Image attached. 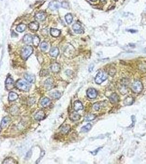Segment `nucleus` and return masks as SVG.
Returning a JSON list of instances; mask_svg holds the SVG:
<instances>
[{"mask_svg": "<svg viewBox=\"0 0 146 164\" xmlns=\"http://www.w3.org/2000/svg\"><path fill=\"white\" fill-rule=\"evenodd\" d=\"M33 53V47L30 45H26L23 47L21 51V56L23 59L26 60Z\"/></svg>", "mask_w": 146, "mask_h": 164, "instance_id": "nucleus-1", "label": "nucleus"}, {"mask_svg": "<svg viewBox=\"0 0 146 164\" xmlns=\"http://www.w3.org/2000/svg\"><path fill=\"white\" fill-rule=\"evenodd\" d=\"M16 87L18 89H19L21 91H29L30 90V86L27 82H25L24 81H23L22 79H19L16 83Z\"/></svg>", "mask_w": 146, "mask_h": 164, "instance_id": "nucleus-2", "label": "nucleus"}, {"mask_svg": "<svg viewBox=\"0 0 146 164\" xmlns=\"http://www.w3.org/2000/svg\"><path fill=\"white\" fill-rule=\"evenodd\" d=\"M108 77L107 74L105 72L100 71L97 74L95 78V82L97 84H100L102 82L105 81Z\"/></svg>", "mask_w": 146, "mask_h": 164, "instance_id": "nucleus-3", "label": "nucleus"}, {"mask_svg": "<svg viewBox=\"0 0 146 164\" xmlns=\"http://www.w3.org/2000/svg\"><path fill=\"white\" fill-rule=\"evenodd\" d=\"M132 91L135 93H140L143 90V85L140 81H136L132 84Z\"/></svg>", "mask_w": 146, "mask_h": 164, "instance_id": "nucleus-4", "label": "nucleus"}, {"mask_svg": "<svg viewBox=\"0 0 146 164\" xmlns=\"http://www.w3.org/2000/svg\"><path fill=\"white\" fill-rule=\"evenodd\" d=\"M60 6H61V3L58 1H56V0L51 1L48 5L49 8L52 11L58 10Z\"/></svg>", "mask_w": 146, "mask_h": 164, "instance_id": "nucleus-5", "label": "nucleus"}, {"mask_svg": "<svg viewBox=\"0 0 146 164\" xmlns=\"http://www.w3.org/2000/svg\"><path fill=\"white\" fill-rule=\"evenodd\" d=\"M46 14L45 12H40L35 14V19L37 22H43L46 19Z\"/></svg>", "mask_w": 146, "mask_h": 164, "instance_id": "nucleus-6", "label": "nucleus"}, {"mask_svg": "<svg viewBox=\"0 0 146 164\" xmlns=\"http://www.w3.org/2000/svg\"><path fill=\"white\" fill-rule=\"evenodd\" d=\"M87 95L89 98L91 99L95 98L97 96V91L94 89L90 88L87 91Z\"/></svg>", "mask_w": 146, "mask_h": 164, "instance_id": "nucleus-7", "label": "nucleus"}, {"mask_svg": "<svg viewBox=\"0 0 146 164\" xmlns=\"http://www.w3.org/2000/svg\"><path fill=\"white\" fill-rule=\"evenodd\" d=\"M5 84L7 89L11 90L14 87V81L11 78L8 77L5 82Z\"/></svg>", "mask_w": 146, "mask_h": 164, "instance_id": "nucleus-8", "label": "nucleus"}, {"mask_svg": "<svg viewBox=\"0 0 146 164\" xmlns=\"http://www.w3.org/2000/svg\"><path fill=\"white\" fill-rule=\"evenodd\" d=\"M73 29L76 33H83V29L80 24L79 23H75L73 25Z\"/></svg>", "mask_w": 146, "mask_h": 164, "instance_id": "nucleus-9", "label": "nucleus"}, {"mask_svg": "<svg viewBox=\"0 0 146 164\" xmlns=\"http://www.w3.org/2000/svg\"><path fill=\"white\" fill-rule=\"evenodd\" d=\"M28 27L32 31H37L39 28V24L37 22H31L29 24Z\"/></svg>", "mask_w": 146, "mask_h": 164, "instance_id": "nucleus-10", "label": "nucleus"}, {"mask_svg": "<svg viewBox=\"0 0 146 164\" xmlns=\"http://www.w3.org/2000/svg\"><path fill=\"white\" fill-rule=\"evenodd\" d=\"M11 121V119L10 117L6 116L3 118L2 120L1 121V129H4L5 127H6V126L8 125V124L10 123Z\"/></svg>", "mask_w": 146, "mask_h": 164, "instance_id": "nucleus-11", "label": "nucleus"}, {"mask_svg": "<svg viewBox=\"0 0 146 164\" xmlns=\"http://www.w3.org/2000/svg\"><path fill=\"white\" fill-rule=\"evenodd\" d=\"M45 117V113L42 110H39L34 115V118H35V119L37 120H41L43 119Z\"/></svg>", "mask_w": 146, "mask_h": 164, "instance_id": "nucleus-12", "label": "nucleus"}, {"mask_svg": "<svg viewBox=\"0 0 146 164\" xmlns=\"http://www.w3.org/2000/svg\"><path fill=\"white\" fill-rule=\"evenodd\" d=\"M24 78L28 82L30 83H34L35 82L36 77L33 74H30L28 73H26L24 74Z\"/></svg>", "mask_w": 146, "mask_h": 164, "instance_id": "nucleus-13", "label": "nucleus"}, {"mask_svg": "<svg viewBox=\"0 0 146 164\" xmlns=\"http://www.w3.org/2000/svg\"><path fill=\"white\" fill-rule=\"evenodd\" d=\"M74 109L75 111H79L83 109V105L80 101H76L74 104Z\"/></svg>", "mask_w": 146, "mask_h": 164, "instance_id": "nucleus-14", "label": "nucleus"}, {"mask_svg": "<svg viewBox=\"0 0 146 164\" xmlns=\"http://www.w3.org/2000/svg\"><path fill=\"white\" fill-rule=\"evenodd\" d=\"M23 41V42L25 44H29L33 42V37L30 35L27 34V35H25L24 36Z\"/></svg>", "mask_w": 146, "mask_h": 164, "instance_id": "nucleus-15", "label": "nucleus"}, {"mask_svg": "<svg viewBox=\"0 0 146 164\" xmlns=\"http://www.w3.org/2000/svg\"><path fill=\"white\" fill-rule=\"evenodd\" d=\"M59 54V50L58 48L57 47L52 48L50 51V55L51 56L54 57V58H56V57Z\"/></svg>", "mask_w": 146, "mask_h": 164, "instance_id": "nucleus-16", "label": "nucleus"}, {"mask_svg": "<svg viewBox=\"0 0 146 164\" xmlns=\"http://www.w3.org/2000/svg\"><path fill=\"white\" fill-rule=\"evenodd\" d=\"M61 33V31L57 29V28H52L50 30V33L52 36L54 37H57L58 36H59Z\"/></svg>", "mask_w": 146, "mask_h": 164, "instance_id": "nucleus-17", "label": "nucleus"}, {"mask_svg": "<svg viewBox=\"0 0 146 164\" xmlns=\"http://www.w3.org/2000/svg\"><path fill=\"white\" fill-rule=\"evenodd\" d=\"M18 98V95L17 93L11 91L9 93L8 95V100L9 101H14Z\"/></svg>", "mask_w": 146, "mask_h": 164, "instance_id": "nucleus-18", "label": "nucleus"}, {"mask_svg": "<svg viewBox=\"0 0 146 164\" xmlns=\"http://www.w3.org/2000/svg\"><path fill=\"white\" fill-rule=\"evenodd\" d=\"M51 71L53 72H54V73H57L59 72L60 70V65L57 63H54L53 64H52V65L51 66Z\"/></svg>", "mask_w": 146, "mask_h": 164, "instance_id": "nucleus-19", "label": "nucleus"}, {"mask_svg": "<svg viewBox=\"0 0 146 164\" xmlns=\"http://www.w3.org/2000/svg\"><path fill=\"white\" fill-rule=\"evenodd\" d=\"M70 118L71 120L73 121H77L80 119V115L79 114L76 113V112H74L73 113H71L70 115Z\"/></svg>", "mask_w": 146, "mask_h": 164, "instance_id": "nucleus-20", "label": "nucleus"}, {"mask_svg": "<svg viewBox=\"0 0 146 164\" xmlns=\"http://www.w3.org/2000/svg\"><path fill=\"white\" fill-rule=\"evenodd\" d=\"M110 101L111 103H116L119 101V97L118 95L115 93H114L109 97Z\"/></svg>", "mask_w": 146, "mask_h": 164, "instance_id": "nucleus-21", "label": "nucleus"}, {"mask_svg": "<svg viewBox=\"0 0 146 164\" xmlns=\"http://www.w3.org/2000/svg\"><path fill=\"white\" fill-rule=\"evenodd\" d=\"M26 27V25L25 24L22 23L18 25L16 27V30L19 32H23L25 31Z\"/></svg>", "mask_w": 146, "mask_h": 164, "instance_id": "nucleus-22", "label": "nucleus"}, {"mask_svg": "<svg viewBox=\"0 0 146 164\" xmlns=\"http://www.w3.org/2000/svg\"><path fill=\"white\" fill-rule=\"evenodd\" d=\"M134 102V98L132 97H128L125 98V100H124V104L126 106H130L131 105V104H133Z\"/></svg>", "mask_w": 146, "mask_h": 164, "instance_id": "nucleus-23", "label": "nucleus"}, {"mask_svg": "<svg viewBox=\"0 0 146 164\" xmlns=\"http://www.w3.org/2000/svg\"><path fill=\"white\" fill-rule=\"evenodd\" d=\"M40 42V39L39 37L37 35H35L33 37V43L34 46L37 47L39 46Z\"/></svg>", "mask_w": 146, "mask_h": 164, "instance_id": "nucleus-24", "label": "nucleus"}, {"mask_svg": "<svg viewBox=\"0 0 146 164\" xmlns=\"http://www.w3.org/2000/svg\"><path fill=\"white\" fill-rule=\"evenodd\" d=\"M50 102H51V101L50 99L47 98H45L41 101V104L42 105V106L45 107H47V106H48V104H50Z\"/></svg>", "mask_w": 146, "mask_h": 164, "instance_id": "nucleus-25", "label": "nucleus"}, {"mask_svg": "<svg viewBox=\"0 0 146 164\" xmlns=\"http://www.w3.org/2000/svg\"><path fill=\"white\" fill-rule=\"evenodd\" d=\"M50 95L51 98L54 99H58L61 97V93L59 92V91H54V92L50 93Z\"/></svg>", "mask_w": 146, "mask_h": 164, "instance_id": "nucleus-26", "label": "nucleus"}, {"mask_svg": "<svg viewBox=\"0 0 146 164\" xmlns=\"http://www.w3.org/2000/svg\"><path fill=\"white\" fill-rule=\"evenodd\" d=\"M65 19L66 20V22H67L68 24H70L73 20V17L70 13H68L66 14L65 16Z\"/></svg>", "mask_w": 146, "mask_h": 164, "instance_id": "nucleus-27", "label": "nucleus"}, {"mask_svg": "<svg viewBox=\"0 0 146 164\" xmlns=\"http://www.w3.org/2000/svg\"><path fill=\"white\" fill-rule=\"evenodd\" d=\"M92 126L91 125V124H88L86 125L83 126L82 128L81 129V132H88L89 130H90L91 129Z\"/></svg>", "mask_w": 146, "mask_h": 164, "instance_id": "nucleus-28", "label": "nucleus"}, {"mask_svg": "<svg viewBox=\"0 0 146 164\" xmlns=\"http://www.w3.org/2000/svg\"><path fill=\"white\" fill-rule=\"evenodd\" d=\"M70 129V126L69 125H65L64 126H63L61 129V132L64 133V134H66L68 132V131H69V130Z\"/></svg>", "mask_w": 146, "mask_h": 164, "instance_id": "nucleus-29", "label": "nucleus"}, {"mask_svg": "<svg viewBox=\"0 0 146 164\" xmlns=\"http://www.w3.org/2000/svg\"><path fill=\"white\" fill-rule=\"evenodd\" d=\"M11 113L13 115H16L19 113V109L17 106H14L12 107L11 109Z\"/></svg>", "mask_w": 146, "mask_h": 164, "instance_id": "nucleus-30", "label": "nucleus"}, {"mask_svg": "<svg viewBox=\"0 0 146 164\" xmlns=\"http://www.w3.org/2000/svg\"><path fill=\"white\" fill-rule=\"evenodd\" d=\"M17 161L14 159H13L12 158H7V159H6L4 161H3V164H17Z\"/></svg>", "mask_w": 146, "mask_h": 164, "instance_id": "nucleus-31", "label": "nucleus"}, {"mask_svg": "<svg viewBox=\"0 0 146 164\" xmlns=\"http://www.w3.org/2000/svg\"><path fill=\"white\" fill-rule=\"evenodd\" d=\"M53 84V80L52 78H48V79H47L45 82V85L46 86L47 88L50 87L52 86Z\"/></svg>", "mask_w": 146, "mask_h": 164, "instance_id": "nucleus-32", "label": "nucleus"}, {"mask_svg": "<svg viewBox=\"0 0 146 164\" xmlns=\"http://www.w3.org/2000/svg\"><path fill=\"white\" fill-rule=\"evenodd\" d=\"M48 44H47L46 42H42L40 45L41 50L42 51H45L47 49H48Z\"/></svg>", "mask_w": 146, "mask_h": 164, "instance_id": "nucleus-33", "label": "nucleus"}, {"mask_svg": "<svg viewBox=\"0 0 146 164\" xmlns=\"http://www.w3.org/2000/svg\"><path fill=\"white\" fill-rule=\"evenodd\" d=\"M96 116L95 115H94V114H90L88 115V116H86V118H85V120L87 121H92L93 120L95 119Z\"/></svg>", "mask_w": 146, "mask_h": 164, "instance_id": "nucleus-34", "label": "nucleus"}, {"mask_svg": "<svg viewBox=\"0 0 146 164\" xmlns=\"http://www.w3.org/2000/svg\"><path fill=\"white\" fill-rule=\"evenodd\" d=\"M61 6L63 7V8H65V9H69V3H68L67 2H65V1L61 3Z\"/></svg>", "mask_w": 146, "mask_h": 164, "instance_id": "nucleus-35", "label": "nucleus"}, {"mask_svg": "<svg viewBox=\"0 0 146 164\" xmlns=\"http://www.w3.org/2000/svg\"><path fill=\"white\" fill-rule=\"evenodd\" d=\"M93 108H94V109L95 110H98L100 108V105L99 104V103H96V104H93Z\"/></svg>", "mask_w": 146, "mask_h": 164, "instance_id": "nucleus-36", "label": "nucleus"}, {"mask_svg": "<svg viewBox=\"0 0 146 164\" xmlns=\"http://www.w3.org/2000/svg\"><path fill=\"white\" fill-rule=\"evenodd\" d=\"M102 148H98L97 149H96V150H94V151H93V152H90L91 153L92 155H96L98 153V152L99 151V150H100V149H101Z\"/></svg>", "mask_w": 146, "mask_h": 164, "instance_id": "nucleus-37", "label": "nucleus"}, {"mask_svg": "<svg viewBox=\"0 0 146 164\" xmlns=\"http://www.w3.org/2000/svg\"><path fill=\"white\" fill-rule=\"evenodd\" d=\"M93 68H94V65L93 64H91V65L89 66V68H88V70H89V72H92V70H93Z\"/></svg>", "mask_w": 146, "mask_h": 164, "instance_id": "nucleus-38", "label": "nucleus"}, {"mask_svg": "<svg viewBox=\"0 0 146 164\" xmlns=\"http://www.w3.org/2000/svg\"><path fill=\"white\" fill-rule=\"evenodd\" d=\"M91 1H96L97 0H91Z\"/></svg>", "mask_w": 146, "mask_h": 164, "instance_id": "nucleus-39", "label": "nucleus"}, {"mask_svg": "<svg viewBox=\"0 0 146 164\" xmlns=\"http://www.w3.org/2000/svg\"><path fill=\"white\" fill-rule=\"evenodd\" d=\"M100 1H105V0H100Z\"/></svg>", "mask_w": 146, "mask_h": 164, "instance_id": "nucleus-40", "label": "nucleus"}, {"mask_svg": "<svg viewBox=\"0 0 146 164\" xmlns=\"http://www.w3.org/2000/svg\"><path fill=\"white\" fill-rule=\"evenodd\" d=\"M115 1H117V0H115Z\"/></svg>", "mask_w": 146, "mask_h": 164, "instance_id": "nucleus-41", "label": "nucleus"}]
</instances>
